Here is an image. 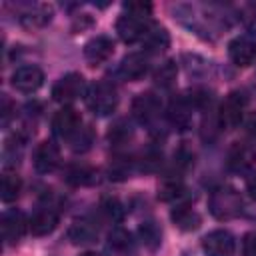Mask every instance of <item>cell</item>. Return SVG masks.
Here are the masks:
<instances>
[{"label":"cell","instance_id":"obj_9","mask_svg":"<svg viewBox=\"0 0 256 256\" xmlns=\"http://www.w3.org/2000/svg\"><path fill=\"white\" fill-rule=\"evenodd\" d=\"M0 228H2V238L6 244H16L24 234L26 230H30L28 226V218L24 216V212L12 208V210H6L0 218Z\"/></svg>","mask_w":256,"mask_h":256},{"label":"cell","instance_id":"obj_18","mask_svg":"<svg viewBox=\"0 0 256 256\" xmlns=\"http://www.w3.org/2000/svg\"><path fill=\"white\" fill-rule=\"evenodd\" d=\"M68 238L72 240V244H80V246L92 244L98 238V228H96V224L92 220L78 218V220L72 222V226L68 230Z\"/></svg>","mask_w":256,"mask_h":256},{"label":"cell","instance_id":"obj_6","mask_svg":"<svg viewBox=\"0 0 256 256\" xmlns=\"http://www.w3.org/2000/svg\"><path fill=\"white\" fill-rule=\"evenodd\" d=\"M162 112V102L154 92H142L132 100V116L140 124H154L160 118Z\"/></svg>","mask_w":256,"mask_h":256},{"label":"cell","instance_id":"obj_17","mask_svg":"<svg viewBox=\"0 0 256 256\" xmlns=\"http://www.w3.org/2000/svg\"><path fill=\"white\" fill-rule=\"evenodd\" d=\"M192 110L194 106L190 104V100L186 96H180V98H174L170 104H168V120L174 128L178 130H186L192 122Z\"/></svg>","mask_w":256,"mask_h":256},{"label":"cell","instance_id":"obj_26","mask_svg":"<svg viewBox=\"0 0 256 256\" xmlns=\"http://www.w3.org/2000/svg\"><path fill=\"white\" fill-rule=\"evenodd\" d=\"M138 236H140V242L148 248V250H156L162 242V230L156 222H144L140 224L138 228Z\"/></svg>","mask_w":256,"mask_h":256},{"label":"cell","instance_id":"obj_24","mask_svg":"<svg viewBox=\"0 0 256 256\" xmlns=\"http://www.w3.org/2000/svg\"><path fill=\"white\" fill-rule=\"evenodd\" d=\"M186 196V188L180 180L176 178H168L158 186V198L162 202H178Z\"/></svg>","mask_w":256,"mask_h":256},{"label":"cell","instance_id":"obj_11","mask_svg":"<svg viewBox=\"0 0 256 256\" xmlns=\"http://www.w3.org/2000/svg\"><path fill=\"white\" fill-rule=\"evenodd\" d=\"M10 82L18 92L32 94L44 84V72L38 66H20L14 70Z\"/></svg>","mask_w":256,"mask_h":256},{"label":"cell","instance_id":"obj_5","mask_svg":"<svg viewBox=\"0 0 256 256\" xmlns=\"http://www.w3.org/2000/svg\"><path fill=\"white\" fill-rule=\"evenodd\" d=\"M86 90L88 88H86L84 78L78 72H70L56 80V84L52 86V98L66 106V104H72L78 98H82L86 94Z\"/></svg>","mask_w":256,"mask_h":256},{"label":"cell","instance_id":"obj_32","mask_svg":"<svg viewBox=\"0 0 256 256\" xmlns=\"http://www.w3.org/2000/svg\"><path fill=\"white\" fill-rule=\"evenodd\" d=\"M16 112V106L10 102V98L6 94H2V104H0V114H2V126H8L10 118L14 116Z\"/></svg>","mask_w":256,"mask_h":256},{"label":"cell","instance_id":"obj_29","mask_svg":"<svg viewBox=\"0 0 256 256\" xmlns=\"http://www.w3.org/2000/svg\"><path fill=\"white\" fill-rule=\"evenodd\" d=\"M100 208H102V212L106 214V218H110V220H114V222H118L120 218H122V206H120V202L116 200V198H102V202H100Z\"/></svg>","mask_w":256,"mask_h":256},{"label":"cell","instance_id":"obj_16","mask_svg":"<svg viewBox=\"0 0 256 256\" xmlns=\"http://www.w3.org/2000/svg\"><path fill=\"white\" fill-rule=\"evenodd\" d=\"M254 160H256V156H254V152H252L250 146L240 144V142H234L230 146V150H228L226 166H228V170L240 174V172H248L254 166Z\"/></svg>","mask_w":256,"mask_h":256},{"label":"cell","instance_id":"obj_20","mask_svg":"<svg viewBox=\"0 0 256 256\" xmlns=\"http://www.w3.org/2000/svg\"><path fill=\"white\" fill-rule=\"evenodd\" d=\"M170 218H172L174 226L180 228V230H184V232H192V230H196V228L202 224L200 214H198L194 208H190L188 204H178V206L170 212Z\"/></svg>","mask_w":256,"mask_h":256},{"label":"cell","instance_id":"obj_33","mask_svg":"<svg viewBox=\"0 0 256 256\" xmlns=\"http://www.w3.org/2000/svg\"><path fill=\"white\" fill-rule=\"evenodd\" d=\"M242 252H244V256H256V232H248L244 236Z\"/></svg>","mask_w":256,"mask_h":256},{"label":"cell","instance_id":"obj_3","mask_svg":"<svg viewBox=\"0 0 256 256\" xmlns=\"http://www.w3.org/2000/svg\"><path fill=\"white\" fill-rule=\"evenodd\" d=\"M86 104L96 116H110L118 108V92L112 82L100 80L86 90Z\"/></svg>","mask_w":256,"mask_h":256},{"label":"cell","instance_id":"obj_22","mask_svg":"<svg viewBox=\"0 0 256 256\" xmlns=\"http://www.w3.org/2000/svg\"><path fill=\"white\" fill-rule=\"evenodd\" d=\"M132 136H134V130H132L130 122H126V120L114 122V124L110 126V130H108V142H110V146H114V148L126 146V144L132 140Z\"/></svg>","mask_w":256,"mask_h":256},{"label":"cell","instance_id":"obj_15","mask_svg":"<svg viewBox=\"0 0 256 256\" xmlns=\"http://www.w3.org/2000/svg\"><path fill=\"white\" fill-rule=\"evenodd\" d=\"M58 210H54L52 206H40L28 220L30 232L34 236H46L54 232V228L58 226Z\"/></svg>","mask_w":256,"mask_h":256},{"label":"cell","instance_id":"obj_27","mask_svg":"<svg viewBox=\"0 0 256 256\" xmlns=\"http://www.w3.org/2000/svg\"><path fill=\"white\" fill-rule=\"evenodd\" d=\"M108 246L114 252H128L132 248V234L124 228H112L108 234Z\"/></svg>","mask_w":256,"mask_h":256},{"label":"cell","instance_id":"obj_34","mask_svg":"<svg viewBox=\"0 0 256 256\" xmlns=\"http://www.w3.org/2000/svg\"><path fill=\"white\" fill-rule=\"evenodd\" d=\"M246 130H248L250 138H254V140H256V112L248 118V122H246Z\"/></svg>","mask_w":256,"mask_h":256},{"label":"cell","instance_id":"obj_1","mask_svg":"<svg viewBox=\"0 0 256 256\" xmlns=\"http://www.w3.org/2000/svg\"><path fill=\"white\" fill-rule=\"evenodd\" d=\"M122 8L124 12L116 20V32L120 40L126 44H134L138 40L142 42L144 34L152 26V20H150L152 6L148 2H126Z\"/></svg>","mask_w":256,"mask_h":256},{"label":"cell","instance_id":"obj_13","mask_svg":"<svg viewBox=\"0 0 256 256\" xmlns=\"http://www.w3.org/2000/svg\"><path fill=\"white\" fill-rule=\"evenodd\" d=\"M112 52H114V42H112V38H108L104 34L94 36L84 44V58L90 66L106 62L112 56Z\"/></svg>","mask_w":256,"mask_h":256},{"label":"cell","instance_id":"obj_14","mask_svg":"<svg viewBox=\"0 0 256 256\" xmlns=\"http://www.w3.org/2000/svg\"><path fill=\"white\" fill-rule=\"evenodd\" d=\"M228 56L236 66H250L256 60V42L250 36H236L228 44Z\"/></svg>","mask_w":256,"mask_h":256},{"label":"cell","instance_id":"obj_7","mask_svg":"<svg viewBox=\"0 0 256 256\" xmlns=\"http://www.w3.org/2000/svg\"><path fill=\"white\" fill-rule=\"evenodd\" d=\"M52 130L58 138L62 140H72L80 130H82V118H80V112L70 108V106H64L60 108L54 118H52Z\"/></svg>","mask_w":256,"mask_h":256},{"label":"cell","instance_id":"obj_19","mask_svg":"<svg viewBox=\"0 0 256 256\" xmlns=\"http://www.w3.org/2000/svg\"><path fill=\"white\" fill-rule=\"evenodd\" d=\"M142 46L148 54H160L170 46V34L166 32V28L152 24L142 38Z\"/></svg>","mask_w":256,"mask_h":256},{"label":"cell","instance_id":"obj_31","mask_svg":"<svg viewBox=\"0 0 256 256\" xmlns=\"http://www.w3.org/2000/svg\"><path fill=\"white\" fill-rule=\"evenodd\" d=\"M194 164V152H190L186 146H180L176 152H174V166L186 170Z\"/></svg>","mask_w":256,"mask_h":256},{"label":"cell","instance_id":"obj_4","mask_svg":"<svg viewBox=\"0 0 256 256\" xmlns=\"http://www.w3.org/2000/svg\"><path fill=\"white\" fill-rule=\"evenodd\" d=\"M244 110H246V96L240 90L230 92L224 98V102L220 104V108H218V124H220V128H226V130L238 128L240 122H242Z\"/></svg>","mask_w":256,"mask_h":256},{"label":"cell","instance_id":"obj_12","mask_svg":"<svg viewBox=\"0 0 256 256\" xmlns=\"http://www.w3.org/2000/svg\"><path fill=\"white\" fill-rule=\"evenodd\" d=\"M60 166V148L52 140H44L34 150V168L40 174H50Z\"/></svg>","mask_w":256,"mask_h":256},{"label":"cell","instance_id":"obj_23","mask_svg":"<svg viewBox=\"0 0 256 256\" xmlns=\"http://www.w3.org/2000/svg\"><path fill=\"white\" fill-rule=\"evenodd\" d=\"M176 76H178L176 62L174 60H166V62H162L156 68V72H154V84L160 86V88H164V90H168V88H172L176 84Z\"/></svg>","mask_w":256,"mask_h":256},{"label":"cell","instance_id":"obj_36","mask_svg":"<svg viewBox=\"0 0 256 256\" xmlns=\"http://www.w3.org/2000/svg\"><path fill=\"white\" fill-rule=\"evenodd\" d=\"M80 256H100V254H96V252H84V254H80Z\"/></svg>","mask_w":256,"mask_h":256},{"label":"cell","instance_id":"obj_35","mask_svg":"<svg viewBox=\"0 0 256 256\" xmlns=\"http://www.w3.org/2000/svg\"><path fill=\"white\" fill-rule=\"evenodd\" d=\"M246 190H248L250 198L256 200V174H252V176L248 178V182H246Z\"/></svg>","mask_w":256,"mask_h":256},{"label":"cell","instance_id":"obj_8","mask_svg":"<svg viewBox=\"0 0 256 256\" xmlns=\"http://www.w3.org/2000/svg\"><path fill=\"white\" fill-rule=\"evenodd\" d=\"M202 250L206 256H234L236 240L228 230H212L202 238Z\"/></svg>","mask_w":256,"mask_h":256},{"label":"cell","instance_id":"obj_30","mask_svg":"<svg viewBox=\"0 0 256 256\" xmlns=\"http://www.w3.org/2000/svg\"><path fill=\"white\" fill-rule=\"evenodd\" d=\"M70 144H72V150H76V152H84V150H88L90 144H92V132H90L88 128L82 126V130L70 140Z\"/></svg>","mask_w":256,"mask_h":256},{"label":"cell","instance_id":"obj_10","mask_svg":"<svg viewBox=\"0 0 256 256\" xmlns=\"http://www.w3.org/2000/svg\"><path fill=\"white\" fill-rule=\"evenodd\" d=\"M150 68V62H148V56H144L142 52H130L126 54L120 64H118V78L122 80H128V82H136L140 78H144V74L148 72Z\"/></svg>","mask_w":256,"mask_h":256},{"label":"cell","instance_id":"obj_28","mask_svg":"<svg viewBox=\"0 0 256 256\" xmlns=\"http://www.w3.org/2000/svg\"><path fill=\"white\" fill-rule=\"evenodd\" d=\"M240 18H242V24L248 30V34L256 36V2L244 4L240 10Z\"/></svg>","mask_w":256,"mask_h":256},{"label":"cell","instance_id":"obj_2","mask_svg":"<svg viewBox=\"0 0 256 256\" xmlns=\"http://www.w3.org/2000/svg\"><path fill=\"white\" fill-rule=\"evenodd\" d=\"M208 210L216 220H232L242 212V196L232 186H218L208 198Z\"/></svg>","mask_w":256,"mask_h":256},{"label":"cell","instance_id":"obj_25","mask_svg":"<svg viewBox=\"0 0 256 256\" xmlns=\"http://www.w3.org/2000/svg\"><path fill=\"white\" fill-rule=\"evenodd\" d=\"M20 192H22V180H20V176H16V174H4L2 176V184H0V198H2V202L8 204V202L18 200Z\"/></svg>","mask_w":256,"mask_h":256},{"label":"cell","instance_id":"obj_21","mask_svg":"<svg viewBox=\"0 0 256 256\" xmlns=\"http://www.w3.org/2000/svg\"><path fill=\"white\" fill-rule=\"evenodd\" d=\"M66 180L74 186H90L98 182V172L86 164H74L66 170Z\"/></svg>","mask_w":256,"mask_h":256}]
</instances>
